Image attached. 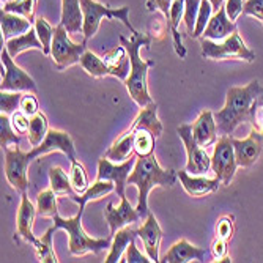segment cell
Here are the masks:
<instances>
[{
	"label": "cell",
	"instance_id": "cell-47",
	"mask_svg": "<svg viewBox=\"0 0 263 263\" xmlns=\"http://www.w3.org/2000/svg\"><path fill=\"white\" fill-rule=\"evenodd\" d=\"M233 218L230 216H222L219 221H218V226H216V233L219 238H224V240H230L232 235H233Z\"/></svg>",
	"mask_w": 263,
	"mask_h": 263
},
{
	"label": "cell",
	"instance_id": "cell-34",
	"mask_svg": "<svg viewBox=\"0 0 263 263\" xmlns=\"http://www.w3.org/2000/svg\"><path fill=\"white\" fill-rule=\"evenodd\" d=\"M79 65L87 71V73L93 78L97 79H101V78H106L109 76V69H107V65L104 63V60L101 57H98L97 54H93L91 51H85L79 60Z\"/></svg>",
	"mask_w": 263,
	"mask_h": 263
},
{
	"label": "cell",
	"instance_id": "cell-44",
	"mask_svg": "<svg viewBox=\"0 0 263 263\" xmlns=\"http://www.w3.org/2000/svg\"><path fill=\"white\" fill-rule=\"evenodd\" d=\"M10 120H11L13 129H14L17 134H26V133H29V128H30L29 115H26L21 109L16 110V112L10 117Z\"/></svg>",
	"mask_w": 263,
	"mask_h": 263
},
{
	"label": "cell",
	"instance_id": "cell-23",
	"mask_svg": "<svg viewBox=\"0 0 263 263\" xmlns=\"http://www.w3.org/2000/svg\"><path fill=\"white\" fill-rule=\"evenodd\" d=\"M33 24L30 19L19 16L16 13L5 11L4 8L0 10V27H2V36L7 40H11L14 36H19L22 33L29 32Z\"/></svg>",
	"mask_w": 263,
	"mask_h": 263
},
{
	"label": "cell",
	"instance_id": "cell-46",
	"mask_svg": "<svg viewBox=\"0 0 263 263\" xmlns=\"http://www.w3.org/2000/svg\"><path fill=\"white\" fill-rule=\"evenodd\" d=\"M211 252L214 255V258H218V261H232L229 258V248H227V240L224 238H216V240L213 241V246H211Z\"/></svg>",
	"mask_w": 263,
	"mask_h": 263
},
{
	"label": "cell",
	"instance_id": "cell-20",
	"mask_svg": "<svg viewBox=\"0 0 263 263\" xmlns=\"http://www.w3.org/2000/svg\"><path fill=\"white\" fill-rule=\"evenodd\" d=\"M36 208L30 202L29 196L22 193L21 196V205L17 210V235H21L29 245H35L36 236L33 235V221L36 216Z\"/></svg>",
	"mask_w": 263,
	"mask_h": 263
},
{
	"label": "cell",
	"instance_id": "cell-43",
	"mask_svg": "<svg viewBox=\"0 0 263 263\" xmlns=\"http://www.w3.org/2000/svg\"><path fill=\"white\" fill-rule=\"evenodd\" d=\"M249 122L254 128V131H257L260 136H263V100H257L251 109V117Z\"/></svg>",
	"mask_w": 263,
	"mask_h": 263
},
{
	"label": "cell",
	"instance_id": "cell-15",
	"mask_svg": "<svg viewBox=\"0 0 263 263\" xmlns=\"http://www.w3.org/2000/svg\"><path fill=\"white\" fill-rule=\"evenodd\" d=\"M137 236L142 240L143 248H145L147 255L152 261L158 263L159 260V246L162 240V230L155 218L153 213H148L147 221L142 224L140 229H137Z\"/></svg>",
	"mask_w": 263,
	"mask_h": 263
},
{
	"label": "cell",
	"instance_id": "cell-45",
	"mask_svg": "<svg viewBox=\"0 0 263 263\" xmlns=\"http://www.w3.org/2000/svg\"><path fill=\"white\" fill-rule=\"evenodd\" d=\"M21 110L29 115V117H33L40 112V106H38V100L33 97L32 93H26L22 95V100H21Z\"/></svg>",
	"mask_w": 263,
	"mask_h": 263
},
{
	"label": "cell",
	"instance_id": "cell-7",
	"mask_svg": "<svg viewBox=\"0 0 263 263\" xmlns=\"http://www.w3.org/2000/svg\"><path fill=\"white\" fill-rule=\"evenodd\" d=\"M87 51V41L78 44L73 43L68 36V30L63 24H59L55 27L52 47H51V57L59 69H65L74 63H79L82 54Z\"/></svg>",
	"mask_w": 263,
	"mask_h": 263
},
{
	"label": "cell",
	"instance_id": "cell-35",
	"mask_svg": "<svg viewBox=\"0 0 263 263\" xmlns=\"http://www.w3.org/2000/svg\"><path fill=\"white\" fill-rule=\"evenodd\" d=\"M36 213L41 218H54L59 214V206H57V194L54 189H44L36 197Z\"/></svg>",
	"mask_w": 263,
	"mask_h": 263
},
{
	"label": "cell",
	"instance_id": "cell-6",
	"mask_svg": "<svg viewBox=\"0 0 263 263\" xmlns=\"http://www.w3.org/2000/svg\"><path fill=\"white\" fill-rule=\"evenodd\" d=\"M202 57L211 60H226V59H241L246 62L255 60V54L245 44L238 32H233L230 36H227L222 41H213L203 38Z\"/></svg>",
	"mask_w": 263,
	"mask_h": 263
},
{
	"label": "cell",
	"instance_id": "cell-51",
	"mask_svg": "<svg viewBox=\"0 0 263 263\" xmlns=\"http://www.w3.org/2000/svg\"><path fill=\"white\" fill-rule=\"evenodd\" d=\"M224 7H226L227 16L230 17V21H236L238 16L243 13V8H245L243 0H226Z\"/></svg>",
	"mask_w": 263,
	"mask_h": 263
},
{
	"label": "cell",
	"instance_id": "cell-17",
	"mask_svg": "<svg viewBox=\"0 0 263 263\" xmlns=\"http://www.w3.org/2000/svg\"><path fill=\"white\" fill-rule=\"evenodd\" d=\"M178 178L184 187L186 193L191 197H203L214 191H218L221 180L216 178H206L205 175H191L187 171H180Z\"/></svg>",
	"mask_w": 263,
	"mask_h": 263
},
{
	"label": "cell",
	"instance_id": "cell-5",
	"mask_svg": "<svg viewBox=\"0 0 263 263\" xmlns=\"http://www.w3.org/2000/svg\"><path fill=\"white\" fill-rule=\"evenodd\" d=\"M81 5H82V13H84V27H82L84 41H88L91 36H95V33H97L100 29V24H101L103 17L122 21L131 30L133 35L137 33V30L129 22V7L110 8L107 5L95 2V0H81Z\"/></svg>",
	"mask_w": 263,
	"mask_h": 263
},
{
	"label": "cell",
	"instance_id": "cell-13",
	"mask_svg": "<svg viewBox=\"0 0 263 263\" xmlns=\"http://www.w3.org/2000/svg\"><path fill=\"white\" fill-rule=\"evenodd\" d=\"M52 152H62L66 155L69 162L76 161V150H74V142L71 139V136L65 131L59 129H49L46 139L40 143L38 147H33L27 155L29 159H35L38 156H43L46 153H52Z\"/></svg>",
	"mask_w": 263,
	"mask_h": 263
},
{
	"label": "cell",
	"instance_id": "cell-36",
	"mask_svg": "<svg viewBox=\"0 0 263 263\" xmlns=\"http://www.w3.org/2000/svg\"><path fill=\"white\" fill-rule=\"evenodd\" d=\"M69 180H71V184H73L74 191H76L79 196L84 194V193H87V189L90 187V184H88V175H87L85 167L78 159L71 162Z\"/></svg>",
	"mask_w": 263,
	"mask_h": 263
},
{
	"label": "cell",
	"instance_id": "cell-28",
	"mask_svg": "<svg viewBox=\"0 0 263 263\" xmlns=\"http://www.w3.org/2000/svg\"><path fill=\"white\" fill-rule=\"evenodd\" d=\"M184 14V0H174L171 5V19H169V29L172 30L174 36V46H175V52L180 55V59L186 57V49L181 43V36L178 32V24L183 19Z\"/></svg>",
	"mask_w": 263,
	"mask_h": 263
},
{
	"label": "cell",
	"instance_id": "cell-50",
	"mask_svg": "<svg viewBox=\"0 0 263 263\" xmlns=\"http://www.w3.org/2000/svg\"><path fill=\"white\" fill-rule=\"evenodd\" d=\"M128 263H148L152 261L148 255H143L142 252H139V249L136 248V243L133 241L128 249H126V260Z\"/></svg>",
	"mask_w": 263,
	"mask_h": 263
},
{
	"label": "cell",
	"instance_id": "cell-21",
	"mask_svg": "<svg viewBox=\"0 0 263 263\" xmlns=\"http://www.w3.org/2000/svg\"><path fill=\"white\" fill-rule=\"evenodd\" d=\"M103 60L107 65L109 76H114V78L120 79L123 82L128 79V76L131 73V60H129L126 47L123 44L107 51L104 54Z\"/></svg>",
	"mask_w": 263,
	"mask_h": 263
},
{
	"label": "cell",
	"instance_id": "cell-18",
	"mask_svg": "<svg viewBox=\"0 0 263 263\" xmlns=\"http://www.w3.org/2000/svg\"><path fill=\"white\" fill-rule=\"evenodd\" d=\"M208 249L193 246L187 240L181 238L169 251L165 252L161 261L164 263H187V261H205Z\"/></svg>",
	"mask_w": 263,
	"mask_h": 263
},
{
	"label": "cell",
	"instance_id": "cell-31",
	"mask_svg": "<svg viewBox=\"0 0 263 263\" xmlns=\"http://www.w3.org/2000/svg\"><path fill=\"white\" fill-rule=\"evenodd\" d=\"M136 126V134H134V153L137 156H150L155 152V136L152 131L147 128L139 126V123L134 120L133 122Z\"/></svg>",
	"mask_w": 263,
	"mask_h": 263
},
{
	"label": "cell",
	"instance_id": "cell-49",
	"mask_svg": "<svg viewBox=\"0 0 263 263\" xmlns=\"http://www.w3.org/2000/svg\"><path fill=\"white\" fill-rule=\"evenodd\" d=\"M243 14L254 16L263 22V0H248L243 8Z\"/></svg>",
	"mask_w": 263,
	"mask_h": 263
},
{
	"label": "cell",
	"instance_id": "cell-2",
	"mask_svg": "<svg viewBox=\"0 0 263 263\" xmlns=\"http://www.w3.org/2000/svg\"><path fill=\"white\" fill-rule=\"evenodd\" d=\"M178 172L169 169L165 171L158 164L155 155L150 156H137L134 169L128 177V184H134L139 189V202L137 211L140 216H148V194L155 186L172 187L177 183Z\"/></svg>",
	"mask_w": 263,
	"mask_h": 263
},
{
	"label": "cell",
	"instance_id": "cell-14",
	"mask_svg": "<svg viewBox=\"0 0 263 263\" xmlns=\"http://www.w3.org/2000/svg\"><path fill=\"white\" fill-rule=\"evenodd\" d=\"M104 218L109 224L110 229V236H114L118 230L126 227L128 224L137 222L142 216L137 211V208H134L126 197H122V202L117 208L114 206V203L110 202L107 205V208L104 210Z\"/></svg>",
	"mask_w": 263,
	"mask_h": 263
},
{
	"label": "cell",
	"instance_id": "cell-16",
	"mask_svg": "<svg viewBox=\"0 0 263 263\" xmlns=\"http://www.w3.org/2000/svg\"><path fill=\"white\" fill-rule=\"evenodd\" d=\"M232 142H233L238 165L251 167L252 164H255V161L258 159V156L261 153V137L257 131L252 129L249 137H246L243 140H238V139L232 137Z\"/></svg>",
	"mask_w": 263,
	"mask_h": 263
},
{
	"label": "cell",
	"instance_id": "cell-37",
	"mask_svg": "<svg viewBox=\"0 0 263 263\" xmlns=\"http://www.w3.org/2000/svg\"><path fill=\"white\" fill-rule=\"evenodd\" d=\"M38 0H8L2 7L5 11L16 13L19 16H24L35 22V8H36Z\"/></svg>",
	"mask_w": 263,
	"mask_h": 263
},
{
	"label": "cell",
	"instance_id": "cell-10",
	"mask_svg": "<svg viewBox=\"0 0 263 263\" xmlns=\"http://www.w3.org/2000/svg\"><path fill=\"white\" fill-rule=\"evenodd\" d=\"M2 82H0V90L5 91H32L35 93L36 84L35 81L26 73L21 66H17L13 57L8 54L7 47L2 49Z\"/></svg>",
	"mask_w": 263,
	"mask_h": 263
},
{
	"label": "cell",
	"instance_id": "cell-9",
	"mask_svg": "<svg viewBox=\"0 0 263 263\" xmlns=\"http://www.w3.org/2000/svg\"><path fill=\"white\" fill-rule=\"evenodd\" d=\"M177 133L183 140V145L187 155L186 171L191 175H205L211 169V158L206 155L205 148H202L194 140L193 125H180L177 128Z\"/></svg>",
	"mask_w": 263,
	"mask_h": 263
},
{
	"label": "cell",
	"instance_id": "cell-29",
	"mask_svg": "<svg viewBox=\"0 0 263 263\" xmlns=\"http://www.w3.org/2000/svg\"><path fill=\"white\" fill-rule=\"evenodd\" d=\"M114 191H115V183L107 181V180H97L91 187L87 189V193H84L81 196L76 194L71 200L76 202L79 206L85 208L88 202H93V200H98L104 196H109L110 193H114Z\"/></svg>",
	"mask_w": 263,
	"mask_h": 263
},
{
	"label": "cell",
	"instance_id": "cell-19",
	"mask_svg": "<svg viewBox=\"0 0 263 263\" xmlns=\"http://www.w3.org/2000/svg\"><path fill=\"white\" fill-rule=\"evenodd\" d=\"M193 136L194 140L202 148H206L213 143H216L218 139V125L214 120V114L211 110H202L197 120L193 125Z\"/></svg>",
	"mask_w": 263,
	"mask_h": 263
},
{
	"label": "cell",
	"instance_id": "cell-27",
	"mask_svg": "<svg viewBox=\"0 0 263 263\" xmlns=\"http://www.w3.org/2000/svg\"><path fill=\"white\" fill-rule=\"evenodd\" d=\"M137 236V230L134 229H129V227H123L118 230L115 235H114V243L110 245V251L106 257V263H115L122 258L123 252L128 249V246L136 240Z\"/></svg>",
	"mask_w": 263,
	"mask_h": 263
},
{
	"label": "cell",
	"instance_id": "cell-42",
	"mask_svg": "<svg viewBox=\"0 0 263 263\" xmlns=\"http://www.w3.org/2000/svg\"><path fill=\"white\" fill-rule=\"evenodd\" d=\"M200 2H202V0H184L183 21L186 24V29H187L189 35L194 33V27H196V21H197V14H199Z\"/></svg>",
	"mask_w": 263,
	"mask_h": 263
},
{
	"label": "cell",
	"instance_id": "cell-8",
	"mask_svg": "<svg viewBox=\"0 0 263 263\" xmlns=\"http://www.w3.org/2000/svg\"><path fill=\"white\" fill-rule=\"evenodd\" d=\"M236 156L232 136H221V139L214 143V152L211 156V169L221 180L222 184L229 186L236 172Z\"/></svg>",
	"mask_w": 263,
	"mask_h": 263
},
{
	"label": "cell",
	"instance_id": "cell-3",
	"mask_svg": "<svg viewBox=\"0 0 263 263\" xmlns=\"http://www.w3.org/2000/svg\"><path fill=\"white\" fill-rule=\"evenodd\" d=\"M120 43L126 47L129 60H131V73L125 81L129 97L139 107H145L153 103L150 93H148V69L155 66L153 60H143L140 57L142 46L150 47L152 38L142 33H134L131 40L120 36Z\"/></svg>",
	"mask_w": 263,
	"mask_h": 263
},
{
	"label": "cell",
	"instance_id": "cell-26",
	"mask_svg": "<svg viewBox=\"0 0 263 263\" xmlns=\"http://www.w3.org/2000/svg\"><path fill=\"white\" fill-rule=\"evenodd\" d=\"M32 49L43 51V43L40 41V38L36 35L35 24L29 32L22 33L19 36H14V38L7 41V51L13 59H16L24 51H32Z\"/></svg>",
	"mask_w": 263,
	"mask_h": 263
},
{
	"label": "cell",
	"instance_id": "cell-22",
	"mask_svg": "<svg viewBox=\"0 0 263 263\" xmlns=\"http://www.w3.org/2000/svg\"><path fill=\"white\" fill-rule=\"evenodd\" d=\"M233 32H236V26L235 22L230 21V17L227 16V11H226V7L222 5L216 14H214L210 22L206 29L203 30V38H208V40H213V41H222L226 40L227 36H230Z\"/></svg>",
	"mask_w": 263,
	"mask_h": 263
},
{
	"label": "cell",
	"instance_id": "cell-40",
	"mask_svg": "<svg viewBox=\"0 0 263 263\" xmlns=\"http://www.w3.org/2000/svg\"><path fill=\"white\" fill-rule=\"evenodd\" d=\"M22 95L19 91H5L0 90V110L5 115H13L16 110L21 109Z\"/></svg>",
	"mask_w": 263,
	"mask_h": 263
},
{
	"label": "cell",
	"instance_id": "cell-48",
	"mask_svg": "<svg viewBox=\"0 0 263 263\" xmlns=\"http://www.w3.org/2000/svg\"><path fill=\"white\" fill-rule=\"evenodd\" d=\"M174 0H147V10L148 11H155V10H159L167 22L171 19V5H172Z\"/></svg>",
	"mask_w": 263,
	"mask_h": 263
},
{
	"label": "cell",
	"instance_id": "cell-52",
	"mask_svg": "<svg viewBox=\"0 0 263 263\" xmlns=\"http://www.w3.org/2000/svg\"><path fill=\"white\" fill-rule=\"evenodd\" d=\"M210 2H211V5H213V10H214V11H218V10L224 5L226 0H210Z\"/></svg>",
	"mask_w": 263,
	"mask_h": 263
},
{
	"label": "cell",
	"instance_id": "cell-30",
	"mask_svg": "<svg viewBox=\"0 0 263 263\" xmlns=\"http://www.w3.org/2000/svg\"><path fill=\"white\" fill-rule=\"evenodd\" d=\"M49 181H51V187L54 189V193L57 196H68L69 199H73L78 194L73 184H71L69 175H66V172H63V169H60V167H51Z\"/></svg>",
	"mask_w": 263,
	"mask_h": 263
},
{
	"label": "cell",
	"instance_id": "cell-53",
	"mask_svg": "<svg viewBox=\"0 0 263 263\" xmlns=\"http://www.w3.org/2000/svg\"><path fill=\"white\" fill-rule=\"evenodd\" d=\"M2 2H8V0H2Z\"/></svg>",
	"mask_w": 263,
	"mask_h": 263
},
{
	"label": "cell",
	"instance_id": "cell-24",
	"mask_svg": "<svg viewBox=\"0 0 263 263\" xmlns=\"http://www.w3.org/2000/svg\"><path fill=\"white\" fill-rule=\"evenodd\" d=\"M134 134H136V126L133 123L129 129H126L112 143L110 148L104 153V158L114 162H125L126 159H129L134 153Z\"/></svg>",
	"mask_w": 263,
	"mask_h": 263
},
{
	"label": "cell",
	"instance_id": "cell-1",
	"mask_svg": "<svg viewBox=\"0 0 263 263\" xmlns=\"http://www.w3.org/2000/svg\"><path fill=\"white\" fill-rule=\"evenodd\" d=\"M263 91L258 81H252L246 87H230L227 90L226 104L214 114L221 136H232L233 131L251 117V109Z\"/></svg>",
	"mask_w": 263,
	"mask_h": 263
},
{
	"label": "cell",
	"instance_id": "cell-25",
	"mask_svg": "<svg viewBox=\"0 0 263 263\" xmlns=\"http://www.w3.org/2000/svg\"><path fill=\"white\" fill-rule=\"evenodd\" d=\"M68 33L76 35L82 32L84 27V13L81 0H62V19Z\"/></svg>",
	"mask_w": 263,
	"mask_h": 263
},
{
	"label": "cell",
	"instance_id": "cell-41",
	"mask_svg": "<svg viewBox=\"0 0 263 263\" xmlns=\"http://www.w3.org/2000/svg\"><path fill=\"white\" fill-rule=\"evenodd\" d=\"M211 11H213V5H211L210 0H202L200 8H199V14H197V21H196L194 33L191 35V36H193V38H200L203 35V30L206 29L208 22L211 19Z\"/></svg>",
	"mask_w": 263,
	"mask_h": 263
},
{
	"label": "cell",
	"instance_id": "cell-4",
	"mask_svg": "<svg viewBox=\"0 0 263 263\" xmlns=\"http://www.w3.org/2000/svg\"><path fill=\"white\" fill-rule=\"evenodd\" d=\"M84 206H79V211L74 218H62L60 214H55L54 219V229L65 230L69 235V254L73 255H85L88 252L98 254L107 248H110V238H104V240H98V238H91L85 233L82 227V216H84Z\"/></svg>",
	"mask_w": 263,
	"mask_h": 263
},
{
	"label": "cell",
	"instance_id": "cell-32",
	"mask_svg": "<svg viewBox=\"0 0 263 263\" xmlns=\"http://www.w3.org/2000/svg\"><path fill=\"white\" fill-rule=\"evenodd\" d=\"M55 232L54 227L47 229L40 238H36V241L33 245L35 251H36V255L40 258V261L43 263H57V255L54 252V248H52V233Z\"/></svg>",
	"mask_w": 263,
	"mask_h": 263
},
{
	"label": "cell",
	"instance_id": "cell-39",
	"mask_svg": "<svg viewBox=\"0 0 263 263\" xmlns=\"http://www.w3.org/2000/svg\"><path fill=\"white\" fill-rule=\"evenodd\" d=\"M10 143L19 145L21 139H19V136L16 134V131L11 126L10 115L0 114V147L5 150V148H8Z\"/></svg>",
	"mask_w": 263,
	"mask_h": 263
},
{
	"label": "cell",
	"instance_id": "cell-33",
	"mask_svg": "<svg viewBox=\"0 0 263 263\" xmlns=\"http://www.w3.org/2000/svg\"><path fill=\"white\" fill-rule=\"evenodd\" d=\"M47 133H49V122L47 117L43 112H38L36 115L30 117V128H29V143L33 147H38L40 143L46 139Z\"/></svg>",
	"mask_w": 263,
	"mask_h": 263
},
{
	"label": "cell",
	"instance_id": "cell-11",
	"mask_svg": "<svg viewBox=\"0 0 263 263\" xmlns=\"http://www.w3.org/2000/svg\"><path fill=\"white\" fill-rule=\"evenodd\" d=\"M5 177L11 187L21 193L29 189L27 165L30 162L29 155L24 153L17 145L14 148H5Z\"/></svg>",
	"mask_w": 263,
	"mask_h": 263
},
{
	"label": "cell",
	"instance_id": "cell-12",
	"mask_svg": "<svg viewBox=\"0 0 263 263\" xmlns=\"http://www.w3.org/2000/svg\"><path fill=\"white\" fill-rule=\"evenodd\" d=\"M136 164V158L131 156L125 162H114L107 158H101L98 162V175L97 180H107L115 183V193L118 197H126L125 196V187L128 184V177L131 175Z\"/></svg>",
	"mask_w": 263,
	"mask_h": 263
},
{
	"label": "cell",
	"instance_id": "cell-38",
	"mask_svg": "<svg viewBox=\"0 0 263 263\" xmlns=\"http://www.w3.org/2000/svg\"><path fill=\"white\" fill-rule=\"evenodd\" d=\"M35 30H36L40 41L43 43L44 55H51V47H52L55 29H52V26L44 17H38V19H35Z\"/></svg>",
	"mask_w": 263,
	"mask_h": 263
}]
</instances>
